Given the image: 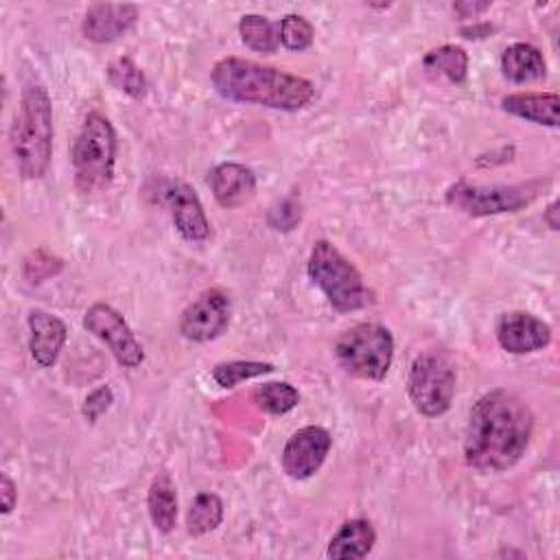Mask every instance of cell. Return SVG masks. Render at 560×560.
Segmentation results:
<instances>
[{"mask_svg":"<svg viewBox=\"0 0 560 560\" xmlns=\"http://www.w3.org/2000/svg\"><path fill=\"white\" fill-rule=\"evenodd\" d=\"M547 182L532 179L521 184H492V186H479L468 182H455L446 188V203L464 212L468 217H492L503 212H516L525 206H529L540 192Z\"/></svg>","mask_w":560,"mask_h":560,"instance_id":"cell-8","label":"cell"},{"mask_svg":"<svg viewBox=\"0 0 560 560\" xmlns=\"http://www.w3.org/2000/svg\"><path fill=\"white\" fill-rule=\"evenodd\" d=\"M107 79H109V83H112L116 90L125 92L127 96H131V98H136V101L144 98L147 92H149V83H147L144 72H142V70L136 66V61L129 59V57H118V59H114V61L107 66Z\"/></svg>","mask_w":560,"mask_h":560,"instance_id":"cell-25","label":"cell"},{"mask_svg":"<svg viewBox=\"0 0 560 560\" xmlns=\"http://www.w3.org/2000/svg\"><path fill=\"white\" fill-rule=\"evenodd\" d=\"M534 433V413L514 392H486L470 409L464 459L479 472L512 468L527 451Z\"/></svg>","mask_w":560,"mask_h":560,"instance_id":"cell-1","label":"cell"},{"mask_svg":"<svg viewBox=\"0 0 560 560\" xmlns=\"http://www.w3.org/2000/svg\"><path fill=\"white\" fill-rule=\"evenodd\" d=\"M61 260L59 258H55V256H50L46 249H37V252H33L26 260H24V269H31L33 267V271H26L24 276L31 280V282H42L44 278H48V276H55L59 269H61Z\"/></svg>","mask_w":560,"mask_h":560,"instance_id":"cell-28","label":"cell"},{"mask_svg":"<svg viewBox=\"0 0 560 560\" xmlns=\"http://www.w3.org/2000/svg\"><path fill=\"white\" fill-rule=\"evenodd\" d=\"M147 510L153 527L162 534H171L177 523V492L171 475L166 470L151 479L147 492Z\"/></svg>","mask_w":560,"mask_h":560,"instance_id":"cell-20","label":"cell"},{"mask_svg":"<svg viewBox=\"0 0 560 560\" xmlns=\"http://www.w3.org/2000/svg\"><path fill=\"white\" fill-rule=\"evenodd\" d=\"M457 370L446 350H424L413 357L407 394L413 409L424 418H438L451 409L455 396Z\"/></svg>","mask_w":560,"mask_h":560,"instance_id":"cell-7","label":"cell"},{"mask_svg":"<svg viewBox=\"0 0 560 560\" xmlns=\"http://www.w3.org/2000/svg\"><path fill=\"white\" fill-rule=\"evenodd\" d=\"M273 370H276V368H273V363H269V361H245V359H238V361H223V363H217L210 374H212V378H214V383H217L219 387L232 389V387H236V385L243 383V381L271 374Z\"/></svg>","mask_w":560,"mask_h":560,"instance_id":"cell-26","label":"cell"},{"mask_svg":"<svg viewBox=\"0 0 560 560\" xmlns=\"http://www.w3.org/2000/svg\"><path fill=\"white\" fill-rule=\"evenodd\" d=\"M306 271L339 313H352L374 302V293L363 282L361 271L326 238L313 243Z\"/></svg>","mask_w":560,"mask_h":560,"instance_id":"cell-5","label":"cell"},{"mask_svg":"<svg viewBox=\"0 0 560 560\" xmlns=\"http://www.w3.org/2000/svg\"><path fill=\"white\" fill-rule=\"evenodd\" d=\"M164 203L179 236L188 243H203L210 236V221L199 195L186 182H168L164 188Z\"/></svg>","mask_w":560,"mask_h":560,"instance_id":"cell-13","label":"cell"},{"mask_svg":"<svg viewBox=\"0 0 560 560\" xmlns=\"http://www.w3.org/2000/svg\"><path fill=\"white\" fill-rule=\"evenodd\" d=\"M332 446L330 433L319 424H306L293 431L282 448V468L291 479L313 477L326 462Z\"/></svg>","mask_w":560,"mask_h":560,"instance_id":"cell-11","label":"cell"},{"mask_svg":"<svg viewBox=\"0 0 560 560\" xmlns=\"http://www.w3.org/2000/svg\"><path fill=\"white\" fill-rule=\"evenodd\" d=\"M503 112L534 125L558 127L560 98L556 92H514L501 98Z\"/></svg>","mask_w":560,"mask_h":560,"instance_id":"cell-18","label":"cell"},{"mask_svg":"<svg viewBox=\"0 0 560 560\" xmlns=\"http://www.w3.org/2000/svg\"><path fill=\"white\" fill-rule=\"evenodd\" d=\"M208 186L219 206L238 208L254 197L256 175L245 164L223 162L208 173Z\"/></svg>","mask_w":560,"mask_h":560,"instance_id":"cell-16","label":"cell"},{"mask_svg":"<svg viewBox=\"0 0 560 560\" xmlns=\"http://www.w3.org/2000/svg\"><path fill=\"white\" fill-rule=\"evenodd\" d=\"M252 398L260 411L271 416H282V413H289L293 407H298L300 392L287 381H271V383L258 385Z\"/></svg>","mask_w":560,"mask_h":560,"instance_id":"cell-24","label":"cell"},{"mask_svg":"<svg viewBox=\"0 0 560 560\" xmlns=\"http://www.w3.org/2000/svg\"><path fill=\"white\" fill-rule=\"evenodd\" d=\"M238 35L247 48L262 55H271L280 46L278 24L258 13H247L238 20Z\"/></svg>","mask_w":560,"mask_h":560,"instance_id":"cell-22","label":"cell"},{"mask_svg":"<svg viewBox=\"0 0 560 560\" xmlns=\"http://www.w3.org/2000/svg\"><path fill=\"white\" fill-rule=\"evenodd\" d=\"M83 328L107 346L112 357L122 368H138L144 361V350L125 317L105 302H94L83 315Z\"/></svg>","mask_w":560,"mask_h":560,"instance_id":"cell-9","label":"cell"},{"mask_svg":"<svg viewBox=\"0 0 560 560\" xmlns=\"http://www.w3.org/2000/svg\"><path fill=\"white\" fill-rule=\"evenodd\" d=\"M376 542V529L368 518H350L332 534L326 556L332 560L365 558Z\"/></svg>","mask_w":560,"mask_h":560,"instance_id":"cell-17","label":"cell"},{"mask_svg":"<svg viewBox=\"0 0 560 560\" xmlns=\"http://www.w3.org/2000/svg\"><path fill=\"white\" fill-rule=\"evenodd\" d=\"M116 149L118 138L112 120L101 112H90L83 118L70 149L74 188L81 195L103 192L112 184Z\"/></svg>","mask_w":560,"mask_h":560,"instance_id":"cell-4","label":"cell"},{"mask_svg":"<svg viewBox=\"0 0 560 560\" xmlns=\"http://www.w3.org/2000/svg\"><path fill=\"white\" fill-rule=\"evenodd\" d=\"M232 319V298L228 291L212 287L201 291L182 313L179 332L184 339L206 343L221 337Z\"/></svg>","mask_w":560,"mask_h":560,"instance_id":"cell-10","label":"cell"},{"mask_svg":"<svg viewBox=\"0 0 560 560\" xmlns=\"http://www.w3.org/2000/svg\"><path fill=\"white\" fill-rule=\"evenodd\" d=\"M501 70L503 77L512 83H534L545 79L547 61L536 46L527 42H514L501 52Z\"/></svg>","mask_w":560,"mask_h":560,"instance_id":"cell-19","label":"cell"},{"mask_svg":"<svg viewBox=\"0 0 560 560\" xmlns=\"http://www.w3.org/2000/svg\"><path fill=\"white\" fill-rule=\"evenodd\" d=\"M278 31H280V44L287 50H295V52L306 50L315 39L313 24L304 15H298V13L284 15L278 24Z\"/></svg>","mask_w":560,"mask_h":560,"instance_id":"cell-27","label":"cell"},{"mask_svg":"<svg viewBox=\"0 0 560 560\" xmlns=\"http://www.w3.org/2000/svg\"><path fill=\"white\" fill-rule=\"evenodd\" d=\"M214 92L234 103H254L280 112H298L313 103L315 85L298 74L243 57H223L210 70Z\"/></svg>","mask_w":560,"mask_h":560,"instance_id":"cell-2","label":"cell"},{"mask_svg":"<svg viewBox=\"0 0 560 560\" xmlns=\"http://www.w3.org/2000/svg\"><path fill=\"white\" fill-rule=\"evenodd\" d=\"M558 199H553L549 206H547V210L542 212V219H545V223L549 225V230H558L560 228V221H558Z\"/></svg>","mask_w":560,"mask_h":560,"instance_id":"cell-33","label":"cell"},{"mask_svg":"<svg viewBox=\"0 0 560 560\" xmlns=\"http://www.w3.org/2000/svg\"><path fill=\"white\" fill-rule=\"evenodd\" d=\"M52 103L46 88L31 79L22 88L20 105L9 129V147L24 179H39L52 155Z\"/></svg>","mask_w":560,"mask_h":560,"instance_id":"cell-3","label":"cell"},{"mask_svg":"<svg viewBox=\"0 0 560 560\" xmlns=\"http://www.w3.org/2000/svg\"><path fill=\"white\" fill-rule=\"evenodd\" d=\"M343 372L363 381H383L394 361V337L389 328L363 322L341 332L332 346Z\"/></svg>","mask_w":560,"mask_h":560,"instance_id":"cell-6","label":"cell"},{"mask_svg":"<svg viewBox=\"0 0 560 560\" xmlns=\"http://www.w3.org/2000/svg\"><path fill=\"white\" fill-rule=\"evenodd\" d=\"M223 521V501L214 492H199L188 512H186V529L190 536H203L214 532Z\"/></svg>","mask_w":560,"mask_h":560,"instance_id":"cell-23","label":"cell"},{"mask_svg":"<svg viewBox=\"0 0 560 560\" xmlns=\"http://www.w3.org/2000/svg\"><path fill=\"white\" fill-rule=\"evenodd\" d=\"M114 402V392L109 385H98L96 389H92L81 407V413L88 422H96Z\"/></svg>","mask_w":560,"mask_h":560,"instance_id":"cell-30","label":"cell"},{"mask_svg":"<svg viewBox=\"0 0 560 560\" xmlns=\"http://www.w3.org/2000/svg\"><path fill=\"white\" fill-rule=\"evenodd\" d=\"M497 341L510 354H529L551 343V326L527 311L501 313L494 326Z\"/></svg>","mask_w":560,"mask_h":560,"instance_id":"cell-12","label":"cell"},{"mask_svg":"<svg viewBox=\"0 0 560 560\" xmlns=\"http://www.w3.org/2000/svg\"><path fill=\"white\" fill-rule=\"evenodd\" d=\"M28 350L39 368H52L68 339V326L44 308H33L26 317Z\"/></svg>","mask_w":560,"mask_h":560,"instance_id":"cell-15","label":"cell"},{"mask_svg":"<svg viewBox=\"0 0 560 560\" xmlns=\"http://www.w3.org/2000/svg\"><path fill=\"white\" fill-rule=\"evenodd\" d=\"M422 68L431 77H444L453 85H462L468 77V55L462 46L442 44L424 55Z\"/></svg>","mask_w":560,"mask_h":560,"instance_id":"cell-21","label":"cell"},{"mask_svg":"<svg viewBox=\"0 0 560 560\" xmlns=\"http://www.w3.org/2000/svg\"><path fill=\"white\" fill-rule=\"evenodd\" d=\"M138 20V7L129 2H96L90 4L81 31L85 39L94 44H109L133 28Z\"/></svg>","mask_w":560,"mask_h":560,"instance_id":"cell-14","label":"cell"},{"mask_svg":"<svg viewBox=\"0 0 560 560\" xmlns=\"http://www.w3.org/2000/svg\"><path fill=\"white\" fill-rule=\"evenodd\" d=\"M300 217H302V210H300V203L295 199H282L280 203H276L269 214H267V221L273 230H280V232H289L293 230L298 223H300Z\"/></svg>","mask_w":560,"mask_h":560,"instance_id":"cell-29","label":"cell"},{"mask_svg":"<svg viewBox=\"0 0 560 560\" xmlns=\"http://www.w3.org/2000/svg\"><path fill=\"white\" fill-rule=\"evenodd\" d=\"M15 503H18V488H15L13 479L7 472H2L0 475V505H2V514H11Z\"/></svg>","mask_w":560,"mask_h":560,"instance_id":"cell-31","label":"cell"},{"mask_svg":"<svg viewBox=\"0 0 560 560\" xmlns=\"http://www.w3.org/2000/svg\"><path fill=\"white\" fill-rule=\"evenodd\" d=\"M492 2H470V0H462V2H455L453 4V11L462 18V20H468V18H477L479 13H483L486 9H490Z\"/></svg>","mask_w":560,"mask_h":560,"instance_id":"cell-32","label":"cell"}]
</instances>
